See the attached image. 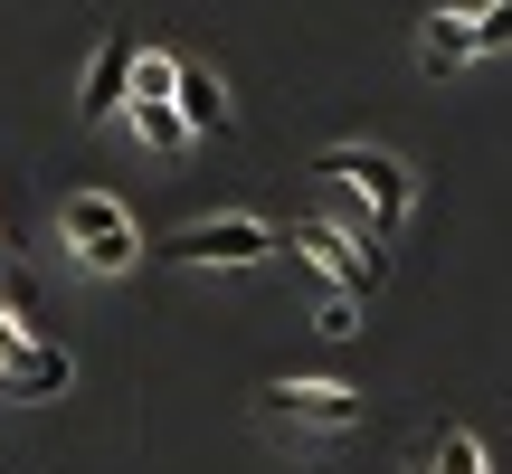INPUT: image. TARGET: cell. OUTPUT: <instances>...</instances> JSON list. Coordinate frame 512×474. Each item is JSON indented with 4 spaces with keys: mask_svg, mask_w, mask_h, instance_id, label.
Here are the masks:
<instances>
[{
    "mask_svg": "<svg viewBox=\"0 0 512 474\" xmlns=\"http://www.w3.org/2000/svg\"><path fill=\"white\" fill-rule=\"evenodd\" d=\"M313 171L361 209L370 237H399L408 219H418V171H408L399 152H380V143H332V152H313Z\"/></svg>",
    "mask_w": 512,
    "mask_h": 474,
    "instance_id": "cell-1",
    "label": "cell"
},
{
    "mask_svg": "<svg viewBox=\"0 0 512 474\" xmlns=\"http://www.w3.org/2000/svg\"><path fill=\"white\" fill-rule=\"evenodd\" d=\"M57 237H67V256L86 275H133V266H143V228H133V209L114 200V190H67Z\"/></svg>",
    "mask_w": 512,
    "mask_h": 474,
    "instance_id": "cell-2",
    "label": "cell"
},
{
    "mask_svg": "<svg viewBox=\"0 0 512 474\" xmlns=\"http://www.w3.org/2000/svg\"><path fill=\"white\" fill-rule=\"evenodd\" d=\"M285 247L266 219H247V209H228V219H190V228H171L162 247V266H200V275H247V266H266V256Z\"/></svg>",
    "mask_w": 512,
    "mask_h": 474,
    "instance_id": "cell-3",
    "label": "cell"
},
{
    "mask_svg": "<svg viewBox=\"0 0 512 474\" xmlns=\"http://www.w3.org/2000/svg\"><path fill=\"white\" fill-rule=\"evenodd\" d=\"M294 256H304L332 294H351V304H370L380 275H389V256L370 247V237H351V228H332V219H294Z\"/></svg>",
    "mask_w": 512,
    "mask_h": 474,
    "instance_id": "cell-4",
    "label": "cell"
},
{
    "mask_svg": "<svg viewBox=\"0 0 512 474\" xmlns=\"http://www.w3.org/2000/svg\"><path fill=\"white\" fill-rule=\"evenodd\" d=\"M256 408L275 427H304V437H351L361 427V389H342V380H266Z\"/></svg>",
    "mask_w": 512,
    "mask_h": 474,
    "instance_id": "cell-5",
    "label": "cell"
},
{
    "mask_svg": "<svg viewBox=\"0 0 512 474\" xmlns=\"http://www.w3.org/2000/svg\"><path fill=\"white\" fill-rule=\"evenodd\" d=\"M124 76H133V29H105L86 57V86H76V114L86 124H114L124 114Z\"/></svg>",
    "mask_w": 512,
    "mask_h": 474,
    "instance_id": "cell-6",
    "label": "cell"
},
{
    "mask_svg": "<svg viewBox=\"0 0 512 474\" xmlns=\"http://www.w3.org/2000/svg\"><path fill=\"white\" fill-rule=\"evenodd\" d=\"M171 114H181L190 133H219V143L238 133V105H228V86L200 67V57H181V67H171Z\"/></svg>",
    "mask_w": 512,
    "mask_h": 474,
    "instance_id": "cell-7",
    "label": "cell"
},
{
    "mask_svg": "<svg viewBox=\"0 0 512 474\" xmlns=\"http://www.w3.org/2000/svg\"><path fill=\"white\" fill-rule=\"evenodd\" d=\"M67 380H76V361H67V351H57V342H29L10 370H0V399H57Z\"/></svg>",
    "mask_w": 512,
    "mask_h": 474,
    "instance_id": "cell-8",
    "label": "cell"
},
{
    "mask_svg": "<svg viewBox=\"0 0 512 474\" xmlns=\"http://www.w3.org/2000/svg\"><path fill=\"white\" fill-rule=\"evenodd\" d=\"M465 57H475V38H465V10H437V19H418V67H427V76H456Z\"/></svg>",
    "mask_w": 512,
    "mask_h": 474,
    "instance_id": "cell-9",
    "label": "cell"
},
{
    "mask_svg": "<svg viewBox=\"0 0 512 474\" xmlns=\"http://www.w3.org/2000/svg\"><path fill=\"white\" fill-rule=\"evenodd\" d=\"M418 465H427V474H494L475 427H427V437H418Z\"/></svg>",
    "mask_w": 512,
    "mask_h": 474,
    "instance_id": "cell-10",
    "label": "cell"
},
{
    "mask_svg": "<svg viewBox=\"0 0 512 474\" xmlns=\"http://www.w3.org/2000/svg\"><path fill=\"white\" fill-rule=\"evenodd\" d=\"M124 124L143 133V152H181V143H190V124L171 114V95H133V105H124Z\"/></svg>",
    "mask_w": 512,
    "mask_h": 474,
    "instance_id": "cell-11",
    "label": "cell"
},
{
    "mask_svg": "<svg viewBox=\"0 0 512 474\" xmlns=\"http://www.w3.org/2000/svg\"><path fill=\"white\" fill-rule=\"evenodd\" d=\"M465 38H475V57H503V48H512V0H484V10H465Z\"/></svg>",
    "mask_w": 512,
    "mask_h": 474,
    "instance_id": "cell-12",
    "label": "cell"
},
{
    "mask_svg": "<svg viewBox=\"0 0 512 474\" xmlns=\"http://www.w3.org/2000/svg\"><path fill=\"white\" fill-rule=\"evenodd\" d=\"M351 313H361V304H351V294H332V285H323V313H313V332H361V323H351Z\"/></svg>",
    "mask_w": 512,
    "mask_h": 474,
    "instance_id": "cell-13",
    "label": "cell"
}]
</instances>
